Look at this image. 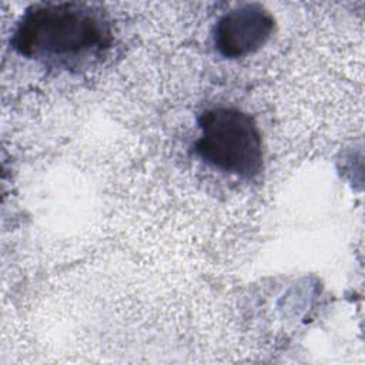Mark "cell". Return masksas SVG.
Here are the masks:
<instances>
[{
    "instance_id": "obj_3",
    "label": "cell",
    "mask_w": 365,
    "mask_h": 365,
    "mask_svg": "<svg viewBox=\"0 0 365 365\" xmlns=\"http://www.w3.org/2000/svg\"><path fill=\"white\" fill-rule=\"evenodd\" d=\"M274 30L272 16L259 4H244L225 13L214 29V44L228 58L259 50Z\"/></svg>"
},
{
    "instance_id": "obj_2",
    "label": "cell",
    "mask_w": 365,
    "mask_h": 365,
    "mask_svg": "<svg viewBox=\"0 0 365 365\" xmlns=\"http://www.w3.org/2000/svg\"><path fill=\"white\" fill-rule=\"evenodd\" d=\"M195 153L211 167L238 177H254L262 167V138L251 115L228 107L210 108L198 120Z\"/></svg>"
},
{
    "instance_id": "obj_1",
    "label": "cell",
    "mask_w": 365,
    "mask_h": 365,
    "mask_svg": "<svg viewBox=\"0 0 365 365\" xmlns=\"http://www.w3.org/2000/svg\"><path fill=\"white\" fill-rule=\"evenodd\" d=\"M108 23L78 3H43L26 10L14 30L11 44L26 57H67L107 47Z\"/></svg>"
}]
</instances>
